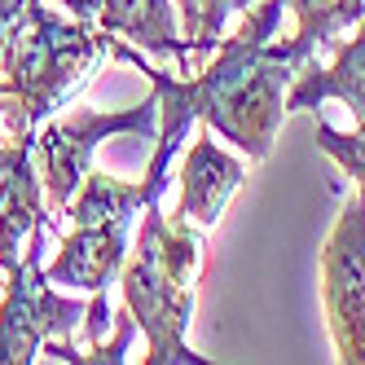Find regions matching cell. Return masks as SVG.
<instances>
[{"label":"cell","instance_id":"cell-1","mask_svg":"<svg viewBox=\"0 0 365 365\" xmlns=\"http://www.w3.org/2000/svg\"><path fill=\"white\" fill-rule=\"evenodd\" d=\"M282 9L286 0L251 5L242 14V27L225 36L207 53V66L190 75H168L159 66H150L141 58V48H128L123 40H110V58L141 66L163 101L185 106L194 119H202V128H212L216 137L238 145L247 159H264L286 115V93H291L299 66L312 58V48L304 40L273 44Z\"/></svg>","mask_w":365,"mask_h":365},{"label":"cell","instance_id":"cell-2","mask_svg":"<svg viewBox=\"0 0 365 365\" xmlns=\"http://www.w3.org/2000/svg\"><path fill=\"white\" fill-rule=\"evenodd\" d=\"M110 58V36L84 18H58L31 0L22 27L0 53V141H22L62 110Z\"/></svg>","mask_w":365,"mask_h":365},{"label":"cell","instance_id":"cell-3","mask_svg":"<svg viewBox=\"0 0 365 365\" xmlns=\"http://www.w3.org/2000/svg\"><path fill=\"white\" fill-rule=\"evenodd\" d=\"M202 264V229L176 220L168 225L163 207L150 202L137 233V251L123 259V304L133 308L137 330H145V361H202L190 344L194 277Z\"/></svg>","mask_w":365,"mask_h":365},{"label":"cell","instance_id":"cell-4","mask_svg":"<svg viewBox=\"0 0 365 365\" xmlns=\"http://www.w3.org/2000/svg\"><path fill=\"white\" fill-rule=\"evenodd\" d=\"M154 119H159V93L133 110H71L44 123V133L31 141V163L44 190V207L53 225L66 216V207L75 198V190L84 185V176L93 168V154L106 137H123V133H154Z\"/></svg>","mask_w":365,"mask_h":365},{"label":"cell","instance_id":"cell-5","mask_svg":"<svg viewBox=\"0 0 365 365\" xmlns=\"http://www.w3.org/2000/svg\"><path fill=\"white\" fill-rule=\"evenodd\" d=\"M40 242L44 229L31 233L18 269L5 273L9 286H5V304H0V365H31L48 339L71 334L88 317V304L53 291V282L40 264Z\"/></svg>","mask_w":365,"mask_h":365},{"label":"cell","instance_id":"cell-6","mask_svg":"<svg viewBox=\"0 0 365 365\" xmlns=\"http://www.w3.org/2000/svg\"><path fill=\"white\" fill-rule=\"evenodd\" d=\"M322 304L339 361L365 365V194L339 212L322 251Z\"/></svg>","mask_w":365,"mask_h":365},{"label":"cell","instance_id":"cell-7","mask_svg":"<svg viewBox=\"0 0 365 365\" xmlns=\"http://www.w3.org/2000/svg\"><path fill=\"white\" fill-rule=\"evenodd\" d=\"M31 137L9 141L5 145V159H0V269L14 273L22 247L36 229H53V216L44 207V190H40V176L31 163Z\"/></svg>","mask_w":365,"mask_h":365},{"label":"cell","instance_id":"cell-8","mask_svg":"<svg viewBox=\"0 0 365 365\" xmlns=\"http://www.w3.org/2000/svg\"><path fill=\"white\" fill-rule=\"evenodd\" d=\"M247 180V163L225 154L212 141V128H202V137L190 145L185 154V168H180V207H176V220H185L194 229H216L225 202L233 198Z\"/></svg>","mask_w":365,"mask_h":365},{"label":"cell","instance_id":"cell-9","mask_svg":"<svg viewBox=\"0 0 365 365\" xmlns=\"http://www.w3.org/2000/svg\"><path fill=\"white\" fill-rule=\"evenodd\" d=\"M128 259V225H71L62 238V251L53 264H44L53 286H71V291H106V282L119 277Z\"/></svg>","mask_w":365,"mask_h":365},{"label":"cell","instance_id":"cell-10","mask_svg":"<svg viewBox=\"0 0 365 365\" xmlns=\"http://www.w3.org/2000/svg\"><path fill=\"white\" fill-rule=\"evenodd\" d=\"M322 101H344L352 115H365V18L356 22V36L339 44L330 66H322L317 53L299 66L291 93H286V115L312 106L322 110Z\"/></svg>","mask_w":365,"mask_h":365},{"label":"cell","instance_id":"cell-11","mask_svg":"<svg viewBox=\"0 0 365 365\" xmlns=\"http://www.w3.org/2000/svg\"><path fill=\"white\" fill-rule=\"evenodd\" d=\"M97 27L106 36H123L128 44H137L150 58L176 62L180 75L194 71V53L172 18V0H101Z\"/></svg>","mask_w":365,"mask_h":365},{"label":"cell","instance_id":"cell-12","mask_svg":"<svg viewBox=\"0 0 365 365\" xmlns=\"http://www.w3.org/2000/svg\"><path fill=\"white\" fill-rule=\"evenodd\" d=\"M159 202V190H150L145 180L141 185H128V180H115L110 172H97L88 168L84 185L75 190L66 216L71 225H128L137 207H150Z\"/></svg>","mask_w":365,"mask_h":365},{"label":"cell","instance_id":"cell-13","mask_svg":"<svg viewBox=\"0 0 365 365\" xmlns=\"http://www.w3.org/2000/svg\"><path fill=\"white\" fill-rule=\"evenodd\" d=\"M286 5L295 9V22H299L295 40H304L312 53L334 48L339 44L334 36H344L365 18V0H286Z\"/></svg>","mask_w":365,"mask_h":365},{"label":"cell","instance_id":"cell-14","mask_svg":"<svg viewBox=\"0 0 365 365\" xmlns=\"http://www.w3.org/2000/svg\"><path fill=\"white\" fill-rule=\"evenodd\" d=\"M317 145L356 180V190L365 194V115H356L352 133H334L326 119H317Z\"/></svg>","mask_w":365,"mask_h":365},{"label":"cell","instance_id":"cell-15","mask_svg":"<svg viewBox=\"0 0 365 365\" xmlns=\"http://www.w3.org/2000/svg\"><path fill=\"white\" fill-rule=\"evenodd\" d=\"M194 5H198V22H194V36H190V53L207 58L225 40L229 18L233 14H247L255 0H194Z\"/></svg>","mask_w":365,"mask_h":365},{"label":"cell","instance_id":"cell-16","mask_svg":"<svg viewBox=\"0 0 365 365\" xmlns=\"http://www.w3.org/2000/svg\"><path fill=\"white\" fill-rule=\"evenodd\" d=\"M27 5H31V0H0V53H5V44H9L14 31L22 27V18H27Z\"/></svg>","mask_w":365,"mask_h":365},{"label":"cell","instance_id":"cell-17","mask_svg":"<svg viewBox=\"0 0 365 365\" xmlns=\"http://www.w3.org/2000/svg\"><path fill=\"white\" fill-rule=\"evenodd\" d=\"M58 5H62V9H66L71 18H84V22H88V18H97L101 0H58Z\"/></svg>","mask_w":365,"mask_h":365},{"label":"cell","instance_id":"cell-18","mask_svg":"<svg viewBox=\"0 0 365 365\" xmlns=\"http://www.w3.org/2000/svg\"><path fill=\"white\" fill-rule=\"evenodd\" d=\"M180 5V18H185V27H180V36H185V44H190V36H194V22H198V5L194 0H176Z\"/></svg>","mask_w":365,"mask_h":365},{"label":"cell","instance_id":"cell-19","mask_svg":"<svg viewBox=\"0 0 365 365\" xmlns=\"http://www.w3.org/2000/svg\"><path fill=\"white\" fill-rule=\"evenodd\" d=\"M5 145H9V141H0V159H5Z\"/></svg>","mask_w":365,"mask_h":365}]
</instances>
